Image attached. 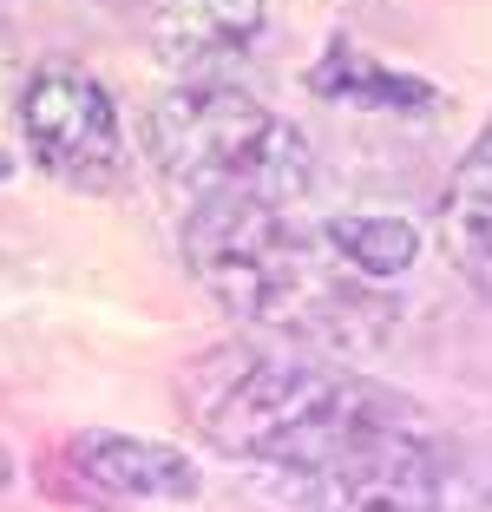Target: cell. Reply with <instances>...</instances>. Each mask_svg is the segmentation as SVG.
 Wrapping results in <instances>:
<instances>
[{
	"instance_id": "cell-9",
	"label": "cell",
	"mask_w": 492,
	"mask_h": 512,
	"mask_svg": "<svg viewBox=\"0 0 492 512\" xmlns=\"http://www.w3.org/2000/svg\"><path fill=\"white\" fill-rule=\"evenodd\" d=\"M309 92H315V99H328V106L394 112V119H420V112L440 106V92H433L427 79L394 73V66H381L374 53H361V46H348V40H335L322 60L309 66Z\"/></svg>"
},
{
	"instance_id": "cell-3",
	"label": "cell",
	"mask_w": 492,
	"mask_h": 512,
	"mask_svg": "<svg viewBox=\"0 0 492 512\" xmlns=\"http://www.w3.org/2000/svg\"><path fill=\"white\" fill-rule=\"evenodd\" d=\"M145 151L184 204H309L315 191V151L302 125L269 112L237 79H178L158 92L145 112Z\"/></svg>"
},
{
	"instance_id": "cell-8",
	"label": "cell",
	"mask_w": 492,
	"mask_h": 512,
	"mask_svg": "<svg viewBox=\"0 0 492 512\" xmlns=\"http://www.w3.org/2000/svg\"><path fill=\"white\" fill-rule=\"evenodd\" d=\"M440 243H447L453 270L492 302V119L479 125L473 151L447 178V197H440Z\"/></svg>"
},
{
	"instance_id": "cell-2",
	"label": "cell",
	"mask_w": 492,
	"mask_h": 512,
	"mask_svg": "<svg viewBox=\"0 0 492 512\" xmlns=\"http://www.w3.org/2000/svg\"><path fill=\"white\" fill-rule=\"evenodd\" d=\"M171 388H178L191 434H204L210 453L243 473L322 467L420 414L407 394L335 355H309V348L283 355L269 342L197 348Z\"/></svg>"
},
{
	"instance_id": "cell-6",
	"label": "cell",
	"mask_w": 492,
	"mask_h": 512,
	"mask_svg": "<svg viewBox=\"0 0 492 512\" xmlns=\"http://www.w3.org/2000/svg\"><path fill=\"white\" fill-rule=\"evenodd\" d=\"M66 480L86 499H158V506H184V499L204 493V467H197L184 447H164V440H138V434H86L66 440Z\"/></svg>"
},
{
	"instance_id": "cell-1",
	"label": "cell",
	"mask_w": 492,
	"mask_h": 512,
	"mask_svg": "<svg viewBox=\"0 0 492 512\" xmlns=\"http://www.w3.org/2000/svg\"><path fill=\"white\" fill-rule=\"evenodd\" d=\"M184 270L230 322L250 335H276L309 355H368L388 342L401 302L381 283L355 276L328 250L322 217L302 204H256V197H217L184 211Z\"/></svg>"
},
{
	"instance_id": "cell-10",
	"label": "cell",
	"mask_w": 492,
	"mask_h": 512,
	"mask_svg": "<svg viewBox=\"0 0 492 512\" xmlns=\"http://www.w3.org/2000/svg\"><path fill=\"white\" fill-rule=\"evenodd\" d=\"M322 237L328 250L342 256L355 276H368V283H401L407 270L420 263V230L407 224V217H381V211H335L322 217Z\"/></svg>"
},
{
	"instance_id": "cell-4",
	"label": "cell",
	"mask_w": 492,
	"mask_h": 512,
	"mask_svg": "<svg viewBox=\"0 0 492 512\" xmlns=\"http://www.w3.org/2000/svg\"><path fill=\"white\" fill-rule=\"evenodd\" d=\"M440 493H447V473H440V453L420 414L322 467L230 473L237 512H440Z\"/></svg>"
},
{
	"instance_id": "cell-12",
	"label": "cell",
	"mask_w": 492,
	"mask_h": 512,
	"mask_svg": "<svg viewBox=\"0 0 492 512\" xmlns=\"http://www.w3.org/2000/svg\"><path fill=\"white\" fill-rule=\"evenodd\" d=\"M0 178H14V158H7V151H0Z\"/></svg>"
},
{
	"instance_id": "cell-11",
	"label": "cell",
	"mask_w": 492,
	"mask_h": 512,
	"mask_svg": "<svg viewBox=\"0 0 492 512\" xmlns=\"http://www.w3.org/2000/svg\"><path fill=\"white\" fill-rule=\"evenodd\" d=\"M7 486H14V453L0 447V493H7Z\"/></svg>"
},
{
	"instance_id": "cell-5",
	"label": "cell",
	"mask_w": 492,
	"mask_h": 512,
	"mask_svg": "<svg viewBox=\"0 0 492 512\" xmlns=\"http://www.w3.org/2000/svg\"><path fill=\"white\" fill-rule=\"evenodd\" d=\"M20 138H27L33 165L46 178L73 184V191H119L125 184V132L119 106L99 73L79 60H46L20 86Z\"/></svg>"
},
{
	"instance_id": "cell-7",
	"label": "cell",
	"mask_w": 492,
	"mask_h": 512,
	"mask_svg": "<svg viewBox=\"0 0 492 512\" xmlns=\"http://www.w3.org/2000/svg\"><path fill=\"white\" fill-rule=\"evenodd\" d=\"M269 27L263 0H145V40L178 79H224Z\"/></svg>"
}]
</instances>
